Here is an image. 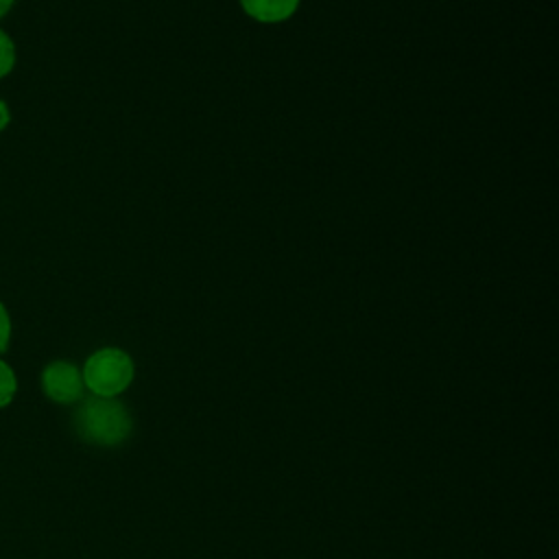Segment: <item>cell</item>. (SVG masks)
Returning a JSON list of instances; mask_svg holds the SVG:
<instances>
[{
	"instance_id": "4",
	"label": "cell",
	"mask_w": 559,
	"mask_h": 559,
	"mask_svg": "<svg viewBox=\"0 0 559 559\" xmlns=\"http://www.w3.org/2000/svg\"><path fill=\"white\" fill-rule=\"evenodd\" d=\"M240 4L253 20L273 24L288 20L297 11L299 0H240Z\"/></svg>"
},
{
	"instance_id": "2",
	"label": "cell",
	"mask_w": 559,
	"mask_h": 559,
	"mask_svg": "<svg viewBox=\"0 0 559 559\" xmlns=\"http://www.w3.org/2000/svg\"><path fill=\"white\" fill-rule=\"evenodd\" d=\"M133 373L135 369L131 356L118 347L96 349L81 369L85 389H90L92 395L100 397H116L127 391Z\"/></svg>"
},
{
	"instance_id": "6",
	"label": "cell",
	"mask_w": 559,
	"mask_h": 559,
	"mask_svg": "<svg viewBox=\"0 0 559 559\" xmlns=\"http://www.w3.org/2000/svg\"><path fill=\"white\" fill-rule=\"evenodd\" d=\"M15 66V46L13 39L0 28V79L7 76Z\"/></svg>"
},
{
	"instance_id": "7",
	"label": "cell",
	"mask_w": 559,
	"mask_h": 559,
	"mask_svg": "<svg viewBox=\"0 0 559 559\" xmlns=\"http://www.w3.org/2000/svg\"><path fill=\"white\" fill-rule=\"evenodd\" d=\"M9 341H11V317L0 301V354L9 347Z\"/></svg>"
},
{
	"instance_id": "5",
	"label": "cell",
	"mask_w": 559,
	"mask_h": 559,
	"mask_svg": "<svg viewBox=\"0 0 559 559\" xmlns=\"http://www.w3.org/2000/svg\"><path fill=\"white\" fill-rule=\"evenodd\" d=\"M15 391H17V378L13 369L0 358V408L11 404Z\"/></svg>"
},
{
	"instance_id": "9",
	"label": "cell",
	"mask_w": 559,
	"mask_h": 559,
	"mask_svg": "<svg viewBox=\"0 0 559 559\" xmlns=\"http://www.w3.org/2000/svg\"><path fill=\"white\" fill-rule=\"evenodd\" d=\"M13 2H15V0H0V17H4V15L11 11Z\"/></svg>"
},
{
	"instance_id": "8",
	"label": "cell",
	"mask_w": 559,
	"mask_h": 559,
	"mask_svg": "<svg viewBox=\"0 0 559 559\" xmlns=\"http://www.w3.org/2000/svg\"><path fill=\"white\" fill-rule=\"evenodd\" d=\"M9 120H11V114H9V107H7V103H2L0 100V131L9 124Z\"/></svg>"
},
{
	"instance_id": "1",
	"label": "cell",
	"mask_w": 559,
	"mask_h": 559,
	"mask_svg": "<svg viewBox=\"0 0 559 559\" xmlns=\"http://www.w3.org/2000/svg\"><path fill=\"white\" fill-rule=\"evenodd\" d=\"M133 428L131 415L122 402L116 397H100L92 395L81 402L74 413V430L81 441L114 448L129 439Z\"/></svg>"
},
{
	"instance_id": "3",
	"label": "cell",
	"mask_w": 559,
	"mask_h": 559,
	"mask_svg": "<svg viewBox=\"0 0 559 559\" xmlns=\"http://www.w3.org/2000/svg\"><path fill=\"white\" fill-rule=\"evenodd\" d=\"M41 389L57 404H74L85 389L81 369L68 360H52L41 371Z\"/></svg>"
}]
</instances>
